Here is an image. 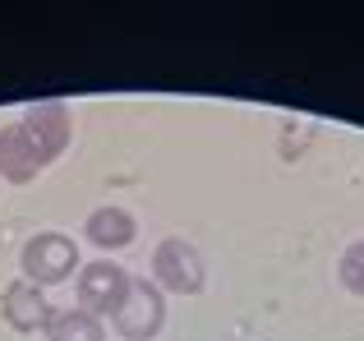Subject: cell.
<instances>
[{"mask_svg":"<svg viewBox=\"0 0 364 341\" xmlns=\"http://www.w3.org/2000/svg\"><path fill=\"white\" fill-rule=\"evenodd\" d=\"M341 281H346V291L364 296V240L341 254Z\"/></svg>","mask_w":364,"mask_h":341,"instance_id":"obj_10","label":"cell"},{"mask_svg":"<svg viewBox=\"0 0 364 341\" xmlns=\"http://www.w3.org/2000/svg\"><path fill=\"white\" fill-rule=\"evenodd\" d=\"M124 291H129V277H124V268L116 263H88V268L79 272V305L83 314H116Z\"/></svg>","mask_w":364,"mask_h":341,"instance_id":"obj_4","label":"cell"},{"mask_svg":"<svg viewBox=\"0 0 364 341\" xmlns=\"http://www.w3.org/2000/svg\"><path fill=\"white\" fill-rule=\"evenodd\" d=\"M152 277L166 291H180V296H194L203 286V259L189 240H166L152 254Z\"/></svg>","mask_w":364,"mask_h":341,"instance_id":"obj_3","label":"cell"},{"mask_svg":"<svg viewBox=\"0 0 364 341\" xmlns=\"http://www.w3.org/2000/svg\"><path fill=\"white\" fill-rule=\"evenodd\" d=\"M46 332H51V341H107V337H102V323L92 314H83V309L55 314Z\"/></svg>","mask_w":364,"mask_h":341,"instance_id":"obj_9","label":"cell"},{"mask_svg":"<svg viewBox=\"0 0 364 341\" xmlns=\"http://www.w3.org/2000/svg\"><path fill=\"white\" fill-rule=\"evenodd\" d=\"M42 166L46 162H42V153H37V144L23 134V125L0 129V175L14 180V185H23V180H33Z\"/></svg>","mask_w":364,"mask_h":341,"instance_id":"obj_7","label":"cell"},{"mask_svg":"<svg viewBox=\"0 0 364 341\" xmlns=\"http://www.w3.org/2000/svg\"><path fill=\"white\" fill-rule=\"evenodd\" d=\"M83 231H88V240L102 244V249H124V244L134 240V217L124 212V207H97Z\"/></svg>","mask_w":364,"mask_h":341,"instance_id":"obj_8","label":"cell"},{"mask_svg":"<svg viewBox=\"0 0 364 341\" xmlns=\"http://www.w3.org/2000/svg\"><path fill=\"white\" fill-rule=\"evenodd\" d=\"M18 125H23V134L37 144L42 162H51V157L65 148V139H70V120H65V107H60V102H42V107H28Z\"/></svg>","mask_w":364,"mask_h":341,"instance_id":"obj_6","label":"cell"},{"mask_svg":"<svg viewBox=\"0 0 364 341\" xmlns=\"http://www.w3.org/2000/svg\"><path fill=\"white\" fill-rule=\"evenodd\" d=\"M111 323H116V332H120V337H129V341H148L161 323H166V305H161V291L152 286L148 277H143V281H129V291H124L120 309L111 314Z\"/></svg>","mask_w":364,"mask_h":341,"instance_id":"obj_1","label":"cell"},{"mask_svg":"<svg viewBox=\"0 0 364 341\" xmlns=\"http://www.w3.org/2000/svg\"><path fill=\"white\" fill-rule=\"evenodd\" d=\"M70 268H79V249H74L70 235L60 231H42L37 240L23 244V272L33 286H51V281H65Z\"/></svg>","mask_w":364,"mask_h":341,"instance_id":"obj_2","label":"cell"},{"mask_svg":"<svg viewBox=\"0 0 364 341\" xmlns=\"http://www.w3.org/2000/svg\"><path fill=\"white\" fill-rule=\"evenodd\" d=\"M0 309H5V323L14 328V332H37V328H51V305L42 300V286H33V281H14V286H5V300H0Z\"/></svg>","mask_w":364,"mask_h":341,"instance_id":"obj_5","label":"cell"}]
</instances>
